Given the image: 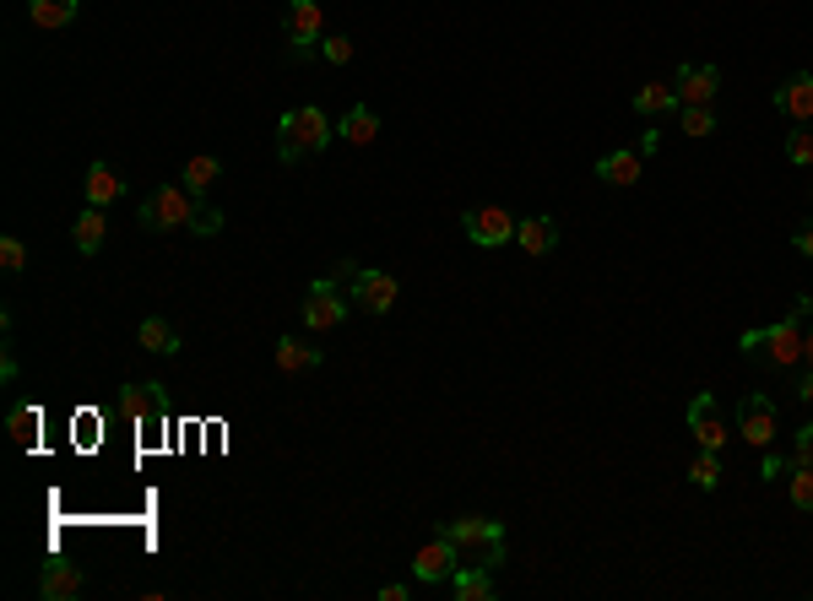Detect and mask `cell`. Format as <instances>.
<instances>
[{
    "label": "cell",
    "mask_w": 813,
    "mask_h": 601,
    "mask_svg": "<svg viewBox=\"0 0 813 601\" xmlns=\"http://www.w3.org/2000/svg\"><path fill=\"white\" fill-rule=\"evenodd\" d=\"M809 309H813V298L803 293V298H797V304H792V309H786L775 325L743 331V342H737V347H743L754 363H765L771 374H792V368L803 363V321H809Z\"/></svg>",
    "instance_id": "obj_1"
},
{
    "label": "cell",
    "mask_w": 813,
    "mask_h": 601,
    "mask_svg": "<svg viewBox=\"0 0 813 601\" xmlns=\"http://www.w3.org/2000/svg\"><path fill=\"white\" fill-rule=\"evenodd\" d=\"M331 120H325V109L315 104H298V109H287L283 120H277V158L283 162H298V158H315L331 147Z\"/></svg>",
    "instance_id": "obj_2"
},
{
    "label": "cell",
    "mask_w": 813,
    "mask_h": 601,
    "mask_svg": "<svg viewBox=\"0 0 813 601\" xmlns=\"http://www.w3.org/2000/svg\"><path fill=\"white\" fill-rule=\"evenodd\" d=\"M461 563H483V569H499L505 563V525L499 521H483V515H461V521H445L440 525Z\"/></svg>",
    "instance_id": "obj_3"
},
{
    "label": "cell",
    "mask_w": 813,
    "mask_h": 601,
    "mask_svg": "<svg viewBox=\"0 0 813 601\" xmlns=\"http://www.w3.org/2000/svg\"><path fill=\"white\" fill-rule=\"evenodd\" d=\"M196 206H202V200L190 196L185 185H158L153 196L141 200V211H136V223H141L147 234H174V228H190V217H196Z\"/></svg>",
    "instance_id": "obj_4"
},
{
    "label": "cell",
    "mask_w": 813,
    "mask_h": 601,
    "mask_svg": "<svg viewBox=\"0 0 813 601\" xmlns=\"http://www.w3.org/2000/svg\"><path fill=\"white\" fill-rule=\"evenodd\" d=\"M287 28V55L293 60H310V55H321V39H325V11L321 0H293L283 17Z\"/></svg>",
    "instance_id": "obj_5"
},
{
    "label": "cell",
    "mask_w": 813,
    "mask_h": 601,
    "mask_svg": "<svg viewBox=\"0 0 813 601\" xmlns=\"http://www.w3.org/2000/svg\"><path fill=\"white\" fill-rule=\"evenodd\" d=\"M347 309H353V298H342V287H336V277H321L310 282V293H304V325L310 331H336V325L347 321Z\"/></svg>",
    "instance_id": "obj_6"
},
{
    "label": "cell",
    "mask_w": 813,
    "mask_h": 601,
    "mask_svg": "<svg viewBox=\"0 0 813 601\" xmlns=\"http://www.w3.org/2000/svg\"><path fill=\"white\" fill-rule=\"evenodd\" d=\"M396 293H402V287H396V277H391V272H369V266H359V272H353V282H347V298H353L364 315H374V321L396 309Z\"/></svg>",
    "instance_id": "obj_7"
},
{
    "label": "cell",
    "mask_w": 813,
    "mask_h": 601,
    "mask_svg": "<svg viewBox=\"0 0 813 601\" xmlns=\"http://www.w3.org/2000/svg\"><path fill=\"white\" fill-rule=\"evenodd\" d=\"M516 223H521V217H510L505 206H478V211L461 217L467 239L478 244V249H499V244H510L516 239Z\"/></svg>",
    "instance_id": "obj_8"
},
{
    "label": "cell",
    "mask_w": 813,
    "mask_h": 601,
    "mask_svg": "<svg viewBox=\"0 0 813 601\" xmlns=\"http://www.w3.org/2000/svg\"><path fill=\"white\" fill-rule=\"evenodd\" d=\"M456 569H461V553H456V542H450L445 531L429 536V542L418 548V559H412V574H418L423 585H450Z\"/></svg>",
    "instance_id": "obj_9"
},
{
    "label": "cell",
    "mask_w": 813,
    "mask_h": 601,
    "mask_svg": "<svg viewBox=\"0 0 813 601\" xmlns=\"http://www.w3.org/2000/svg\"><path fill=\"white\" fill-rule=\"evenodd\" d=\"M673 92H678V109H711L722 92V71L716 66H678Z\"/></svg>",
    "instance_id": "obj_10"
},
{
    "label": "cell",
    "mask_w": 813,
    "mask_h": 601,
    "mask_svg": "<svg viewBox=\"0 0 813 601\" xmlns=\"http://www.w3.org/2000/svg\"><path fill=\"white\" fill-rule=\"evenodd\" d=\"M737 434L754 444V450H771L775 444V401L760 396V391L737 401Z\"/></svg>",
    "instance_id": "obj_11"
},
{
    "label": "cell",
    "mask_w": 813,
    "mask_h": 601,
    "mask_svg": "<svg viewBox=\"0 0 813 601\" xmlns=\"http://www.w3.org/2000/svg\"><path fill=\"white\" fill-rule=\"evenodd\" d=\"M689 434L699 440V450H727V417L711 391H694L689 401Z\"/></svg>",
    "instance_id": "obj_12"
},
{
    "label": "cell",
    "mask_w": 813,
    "mask_h": 601,
    "mask_svg": "<svg viewBox=\"0 0 813 601\" xmlns=\"http://www.w3.org/2000/svg\"><path fill=\"white\" fill-rule=\"evenodd\" d=\"M120 417H130V423H147V417H163L168 412V391H163L158 380H136V385H125L120 391Z\"/></svg>",
    "instance_id": "obj_13"
},
{
    "label": "cell",
    "mask_w": 813,
    "mask_h": 601,
    "mask_svg": "<svg viewBox=\"0 0 813 601\" xmlns=\"http://www.w3.org/2000/svg\"><path fill=\"white\" fill-rule=\"evenodd\" d=\"M771 104H775V115H786V120L809 125L813 120V71H797V77H786L771 92Z\"/></svg>",
    "instance_id": "obj_14"
},
{
    "label": "cell",
    "mask_w": 813,
    "mask_h": 601,
    "mask_svg": "<svg viewBox=\"0 0 813 601\" xmlns=\"http://www.w3.org/2000/svg\"><path fill=\"white\" fill-rule=\"evenodd\" d=\"M81 196H87V206H115V200L125 196V174L115 162L98 158L87 174H81Z\"/></svg>",
    "instance_id": "obj_15"
},
{
    "label": "cell",
    "mask_w": 813,
    "mask_h": 601,
    "mask_svg": "<svg viewBox=\"0 0 813 601\" xmlns=\"http://www.w3.org/2000/svg\"><path fill=\"white\" fill-rule=\"evenodd\" d=\"M516 244L527 249L531 260H548V255L559 249V223H554V217H521V223H516Z\"/></svg>",
    "instance_id": "obj_16"
},
{
    "label": "cell",
    "mask_w": 813,
    "mask_h": 601,
    "mask_svg": "<svg viewBox=\"0 0 813 601\" xmlns=\"http://www.w3.org/2000/svg\"><path fill=\"white\" fill-rule=\"evenodd\" d=\"M450 597L456 601H493L499 597L493 569H483V563H461V569L450 574Z\"/></svg>",
    "instance_id": "obj_17"
},
{
    "label": "cell",
    "mask_w": 813,
    "mask_h": 601,
    "mask_svg": "<svg viewBox=\"0 0 813 601\" xmlns=\"http://www.w3.org/2000/svg\"><path fill=\"white\" fill-rule=\"evenodd\" d=\"M81 569L77 563H43V574H39V597L43 601H71V597H81Z\"/></svg>",
    "instance_id": "obj_18"
},
{
    "label": "cell",
    "mask_w": 813,
    "mask_h": 601,
    "mask_svg": "<svg viewBox=\"0 0 813 601\" xmlns=\"http://www.w3.org/2000/svg\"><path fill=\"white\" fill-rule=\"evenodd\" d=\"M109 206H81L77 223H71V239H77L81 255H98L104 249V239H109V217H104Z\"/></svg>",
    "instance_id": "obj_19"
},
{
    "label": "cell",
    "mask_w": 813,
    "mask_h": 601,
    "mask_svg": "<svg viewBox=\"0 0 813 601\" xmlns=\"http://www.w3.org/2000/svg\"><path fill=\"white\" fill-rule=\"evenodd\" d=\"M81 17V0H28V22L43 33H60Z\"/></svg>",
    "instance_id": "obj_20"
},
{
    "label": "cell",
    "mask_w": 813,
    "mask_h": 601,
    "mask_svg": "<svg viewBox=\"0 0 813 601\" xmlns=\"http://www.w3.org/2000/svg\"><path fill=\"white\" fill-rule=\"evenodd\" d=\"M597 179L603 185H640V152H629V147H618V152H608V158H597Z\"/></svg>",
    "instance_id": "obj_21"
},
{
    "label": "cell",
    "mask_w": 813,
    "mask_h": 601,
    "mask_svg": "<svg viewBox=\"0 0 813 601\" xmlns=\"http://www.w3.org/2000/svg\"><path fill=\"white\" fill-rule=\"evenodd\" d=\"M336 136H342L347 147H369V141L380 136V115H374L369 104H353V109L342 115V125H336Z\"/></svg>",
    "instance_id": "obj_22"
},
{
    "label": "cell",
    "mask_w": 813,
    "mask_h": 601,
    "mask_svg": "<svg viewBox=\"0 0 813 601\" xmlns=\"http://www.w3.org/2000/svg\"><path fill=\"white\" fill-rule=\"evenodd\" d=\"M321 347H315V342H298V336H283V342H277V368H283V374H310V368H321Z\"/></svg>",
    "instance_id": "obj_23"
},
{
    "label": "cell",
    "mask_w": 813,
    "mask_h": 601,
    "mask_svg": "<svg viewBox=\"0 0 813 601\" xmlns=\"http://www.w3.org/2000/svg\"><path fill=\"white\" fill-rule=\"evenodd\" d=\"M136 342H141L147 353H158V358H174V353H179V331L163 321V315H147V321L136 325Z\"/></svg>",
    "instance_id": "obj_24"
},
{
    "label": "cell",
    "mask_w": 813,
    "mask_h": 601,
    "mask_svg": "<svg viewBox=\"0 0 813 601\" xmlns=\"http://www.w3.org/2000/svg\"><path fill=\"white\" fill-rule=\"evenodd\" d=\"M6 428H11V440L22 444V450H33V444H39V428H43V412L33 401H17V406L6 412Z\"/></svg>",
    "instance_id": "obj_25"
},
{
    "label": "cell",
    "mask_w": 813,
    "mask_h": 601,
    "mask_svg": "<svg viewBox=\"0 0 813 601\" xmlns=\"http://www.w3.org/2000/svg\"><path fill=\"white\" fill-rule=\"evenodd\" d=\"M678 109V92L667 87V81H646L640 92H635V115H646V120H656V115H673Z\"/></svg>",
    "instance_id": "obj_26"
},
{
    "label": "cell",
    "mask_w": 813,
    "mask_h": 601,
    "mask_svg": "<svg viewBox=\"0 0 813 601\" xmlns=\"http://www.w3.org/2000/svg\"><path fill=\"white\" fill-rule=\"evenodd\" d=\"M217 179H223V162H217V158H190V162H185V190H190L196 200H202Z\"/></svg>",
    "instance_id": "obj_27"
},
{
    "label": "cell",
    "mask_w": 813,
    "mask_h": 601,
    "mask_svg": "<svg viewBox=\"0 0 813 601\" xmlns=\"http://www.w3.org/2000/svg\"><path fill=\"white\" fill-rule=\"evenodd\" d=\"M689 482H694V487H705V493H711V487L722 482V450H699V455L689 461Z\"/></svg>",
    "instance_id": "obj_28"
},
{
    "label": "cell",
    "mask_w": 813,
    "mask_h": 601,
    "mask_svg": "<svg viewBox=\"0 0 813 601\" xmlns=\"http://www.w3.org/2000/svg\"><path fill=\"white\" fill-rule=\"evenodd\" d=\"M786 158L797 162V168H813V120L786 136Z\"/></svg>",
    "instance_id": "obj_29"
},
{
    "label": "cell",
    "mask_w": 813,
    "mask_h": 601,
    "mask_svg": "<svg viewBox=\"0 0 813 601\" xmlns=\"http://www.w3.org/2000/svg\"><path fill=\"white\" fill-rule=\"evenodd\" d=\"M792 504L803 510V515H813V466H792Z\"/></svg>",
    "instance_id": "obj_30"
},
{
    "label": "cell",
    "mask_w": 813,
    "mask_h": 601,
    "mask_svg": "<svg viewBox=\"0 0 813 601\" xmlns=\"http://www.w3.org/2000/svg\"><path fill=\"white\" fill-rule=\"evenodd\" d=\"M722 120H716V109H684V136H716Z\"/></svg>",
    "instance_id": "obj_31"
},
{
    "label": "cell",
    "mask_w": 813,
    "mask_h": 601,
    "mask_svg": "<svg viewBox=\"0 0 813 601\" xmlns=\"http://www.w3.org/2000/svg\"><path fill=\"white\" fill-rule=\"evenodd\" d=\"M0 266H6L11 277H17L22 266H28V244L17 239V234H6V239H0Z\"/></svg>",
    "instance_id": "obj_32"
},
{
    "label": "cell",
    "mask_w": 813,
    "mask_h": 601,
    "mask_svg": "<svg viewBox=\"0 0 813 601\" xmlns=\"http://www.w3.org/2000/svg\"><path fill=\"white\" fill-rule=\"evenodd\" d=\"M321 60H331V66H347V60H353V39L325 33V39H321Z\"/></svg>",
    "instance_id": "obj_33"
},
{
    "label": "cell",
    "mask_w": 813,
    "mask_h": 601,
    "mask_svg": "<svg viewBox=\"0 0 813 601\" xmlns=\"http://www.w3.org/2000/svg\"><path fill=\"white\" fill-rule=\"evenodd\" d=\"M190 234H202V239L223 234V211H217V206H196V217H190Z\"/></svg>",
    "instance_id": "obj_34"
},
{
    "label": "cell",
    "mask_w": 813,
    "mask_h": 601,
    "mask_svg": "<svg viewBox=\"0 0 813 601\" xmlns=\"http://www.w3.org/2000/svg\"><path fill=\"white\" fill-rule=\"evenodd\" d=\"M765 461H760V477L765 482H775V477H792V455H775V444L771 450H760Z\"/></svg>",
    "instance_id": "obj_35"
},
{
    "label": "cell",
    "mask_w": 813,
    "mask_h": 601,
    "mask_svg": "<svg viewBox=\"0 0 813 601\" xmlns=\"http://www.w3.org/2000/svg\"><path fill=\"white\" fill-rule=\"evenodd\" d=\"M792 466H813V423L797 428V455H792Z\"/></svg>",
    "instance_id": "obj_36"
},
{
    "label": "cell",
    "mask_w": 813,
    "mask_h": 601,
    "mask_svg": "<svg viewBox=\"0 0 813 601\" xmlns=\"http://www.w3.org/2000/svg\"><path fill=\"white\" fill-rule=\"evenodd\" d=\"M792 244H797V255H809V260H813V223H809V228H797Z\"/></svg>",
    "instance_id": "obj_37"
},
{
    "label": "cell",
    "mask_w": 813,
    "mask_h": 601,
    "mask_svg": "<svg viewBox=\"0 0 813 601\" xmlns=\"http://www.w3.org/2000/svg\"><path fill=\"white\" fill-rule=\"evenodd\" d=\"M412 597V591H406V585H396V580H391V585H380V601H406Z\"/></svg>",
    "instance_id": "obj_38"
},
{
    "label": "cell",
    "mask_w": 813,
    "mask_h": 601,
    "mask_svg": "<svg viewBox=\"0 0 813 601\" xmlns=\"http://www.w3.org/2000/svg\"><path fill=\"white\" fill-rule=\"evenodd\" d=\"M0 380H17V353L6 347V358H0Z\"/></svg>",
    "instance_id": "obj_39"
},
{
    "label": "cell",
    "mask_w": 813,
    "mask_h": 601,
    "mask_svg": "<svg viewBox=\"0 0 813 601\" xmlns=\"http://www.w3.org/2000/svg\"><path fill=\"white\" fill-rule=\"evenodd\" d=\"M797 401H809V406H813V368L797 380Z\"/></svg>",
    "instance_id": "obj_40"
},
{
    "label": "cell",
    "mask_w": 813,
    "mask_h": 601,
    "mask_svg": "<svg viewBox=\"0 0 813 601\" xmlns=\"http://www.w3.org/2000/svg\"><path fill=\"white\" fill-rule=\"evenodd\" d=\"M803 363L813 368V331H803Z\"/></svg>",
    "instance_id": "obj_41"
}]
</instances>
